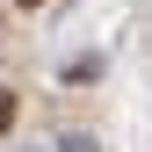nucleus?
Wrapping results in <instances>:
<instances>
[{
	"mask_svg": "<svg viewBox=\"0 0 152 152\" xmlns=\"http://www.w3.org/2000/svg\"><path fill=\"white\" fill-rule=\"evenodd\" d=\"M65 152H94V138H65Z\"/></svg>",
	"mask_w": 152,
	"mask_h": 152,
	"instance_id": "1",
	"label": "nucleus"
},
{
	"mask_svg": "<svg viewBox=\"0 0 152 152\" xmlns=\"http://www.w3.org/2000/svg\"><path fill=\"white\" fill-rule=\"evenodd\" d=\"M22 7H36V0H22Z\"/></svg>",
	"mask_w": 152,
	"mask_h": 152,
	"instance_id": "2",
	"label": "nucleus"
}]
</instances>
